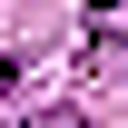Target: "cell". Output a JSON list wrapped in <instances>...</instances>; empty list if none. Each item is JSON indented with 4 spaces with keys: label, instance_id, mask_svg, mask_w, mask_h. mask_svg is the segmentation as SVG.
Listing matches in <instances>:
<instances>
[{
    "label": "cell",
    "instance_id": "3957f363",
    "mask_svg": "<svg viewBox=\"0 0 128 128\" xmlns=\"http://www.w3.org/2000/svg\"><path fill=\"white\" fill-rule=\"evenodd\" d=\"M30 128H69V118H30Z\"/></svg>",
    "mask_w": 128,
    "mask_h": 128
},
{
    "label": "cell",
    "instance_id": "6da1fadb",
    "mask_svg": "<svg viewBox=\"0 0 128 128\" xmlns=\"http://www.w3.org/2000/svg\"><path fill=\"white\" fill-rule=\"evenodd\" d=\"M10 79H20V69H10V59H0V98H10Z\"/></svg>",
    "mask_w": 128,
    "mask_h": 128
},
{
    "label": "cell",
    "instance_id": "7a4b0ae2",
    "mask_svg": "<svg viewBox=\"0 0 128 128\" xmlns=\"http://www.w3.org/2000/svg\"><path fill=\"white\" fill-rule=\"evenodd\" d=\"M118 10H128V0H98V20H118Z\"/></svg>",
    "mask_w": 128,
    "mask_h": 128
}]
</instances>
